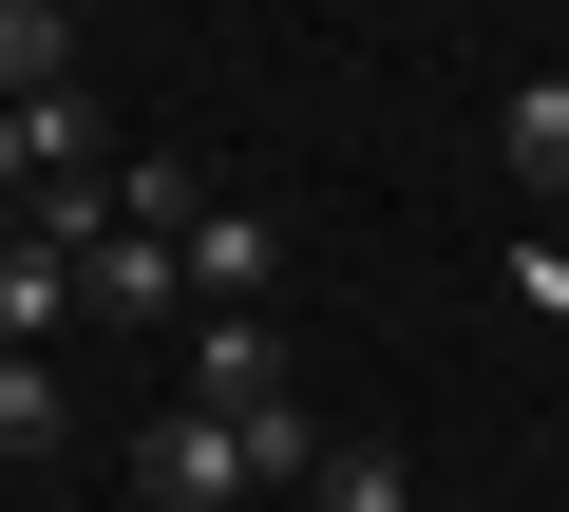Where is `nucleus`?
Listing matches in <instances>:
<instances>
[{"label":"nucleus","mask_w":569,"mask_h":512,"mask_svg":"<svg viewBox=\"0 0 569 512\" xmlns=\"http://www.w3.org/2000/svg\"><path fill=\"white\" fill-rule=\"evenodd\" d=\"M190 209H209L190 152H114V228H171V247H190Z\"/></svg>","instance_id":"1a4fd4ad"},{"label":"nucleus","mask_w":569,"mask_h":512,"mask_svg":"<svg viewBox=\"0 0 569 512\" xmlns=\"http://www.w3.org/2000/svg\"><path fill=\"white\" fill-rule=\"evenodd\" d=\"M512 304H531V323H550V342H569V247H550V228H531V247H512Z\"/></svg>","instance_id":"9b49d317"},{"label":"nucleus","mask_w":569,"mask_h":512,"mask_svg":"<svg viewBox=\"0 0 569 512\" xmlns=\"http://www.w3.org/2000/svg\"><path fill=\"white\" fill-rule=\"evenodd\" d=\"M437 512H493V493H437Z\"/></svg>","instance_id":"f8f14e48"},{"label":"nucleus","mask_w":569,"mask_h":512,"mask_svg":"<svg viewBox=\"0 0 569 512\" xmlns=\"http://www.w3.org/2000/svg\"><path fill=\"white\" fill-rule=\"evenodd\" d=\"M0 342H20V361L77 342V267H58V247H0Z\"/></svg>","instance_id":"423d86ee"},{"label":"nucleus","mask_w":569,"mask_h":512,"mask_svg":"<svg viewBox=\"0 0 569 512\" xmlns=\"http://www.w3.org/2000/svg\"><path fill=\"white\" fill-rule=\"evenodd\" d=\"M493 171H512L531 209H569V77H512V114H493Z\"/></svg>","instance_id":"39448f33"},{"label":"nucleus","mask_w":569,"mask_h":512,"mask_svg":"<svg viewBox=\"0 0 569 512\" xmlns=\"http://www.w3.org/2000/svg\"><path fill=\"white\" fill-rule=\"evenodd\" d=\"M77 323H190L171 228H96V247H77Z\"/></svg>","instance_id":"f03ea898"},{"label":"nucleus","mask_w":569,"mask_h":512,"mask_svg":"<svg viewBox=\"0 0 569 512\" xmlns=\"http://www.w3.org/2000/svg\"><path fill=\"white\" fill-rule=\"evenodd\" d=\"M171 267H190V304H266V285H284V228L209 190V209H190V247H171Z\"/></svg>","instance_id":"20e7f679"},{"label":"nucleus","mask_w":569,"mask_h":512,"mask_svg":"<svg viewBox=\"0 0 569 512\" xmlns=\"http://www.w3.org/2000/svg\"><path fill=\"white\" fill-rule=\"evenodd\" d=\"M190 399H209V418H266V399H284L266 304H190Z\"/></svg>","instance_id":"7ed1b4c3"},{"label":"nucleus","mask_w":569,"mask_h":512,"mask_svg":"<svg viewBox=\"0 0 569 512\" xmlns=\"http://www.w3.org/2000/svg\"><path fill=\"white\" fill-rule=\"evenodd\" d=\"M305 512H418L399 436H323V455H305Z\"/></svg>","instance_id":"0eeeda50"},{"label":"nucleus","mask_w":569,"mask_h":512,"mask_svg":"<svg viewBox=\"0 0 569 512\" xmlns=\"http://www.w3.org/2000/svg\"><path fill=\"white\" fill-rule=\"evenodd\" d=\"M77 436V380L58 361H20V342H0V455H58Z\"/></svg>","instance_id":"6e6552de"},{"label":"nucleus","mask_w":569,"mask_h":512,"mask_svg":"<svg viewBox=\"0 0 569 512\" xmlns=\"http://www.w3.org/2000/svg\"><path fill=\"white\" fill-rule=\"evenodd\" d=\"M77 77V20H58V0H0V96H58Z\"/></svg>","instance_id":"9d476101"},{"label":"nucleus","mask_w":569,"mask_h":512,"mask_svg":"<svg viewBox=\"0 0 569 512\" xmlns=\"http://www.w3.org/2000/svg\"><path fill=\"white\" fill-rule=\"evenodd\" d=\"M58 20H77V0H58Z\"/></svg>","instance_id":"ddd939ff"},{"label":"nucleus","mask_w":569,"mask_h":512,"mask_svg":"<svg viewBox=\"0 0 569 512\" xmlns=\"http://www.w3.org/2000/svg\"><path fill=\"white\" fill-rule=\"evenodd\" d=\"M133 474H152V512H228V493H266V474H247V436H228L209 399H171V418L133 436Z\"/></svg>","instance_id":"f257e3e1"}]
</instances>
